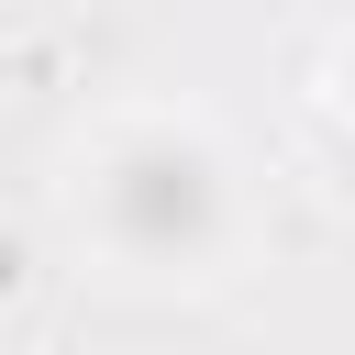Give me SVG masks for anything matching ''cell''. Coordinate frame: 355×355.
<instances>
[{"label":"cell","mask_w":355,"mask_h":355,"mask_svg":"<svg viewBox=\"0 0 355 355\" xmlns=\"http://www.w3.org/2000/svg\"><path fill=\"white\" fill-rule=\"evenodd\" d=\"M322 100H333V122H355V33L333 44V89H322Z\"/></svg>","instance_id":"obj_2"},{"label":"cell","mask_w":355,"mask_h":355,"mask_svg":"<svg viewBox=\"0 0 355 355\" xmlns=\"http://www.w3.org/2000/svg\"><path fill=\"white\" fill-rule=\"evenodd\" d=\"M78 233L122 277H211L244 244L233 155L189 111H133L78 155Z\"/></svg>","instance_id":"obj_1"}]
</instances>
